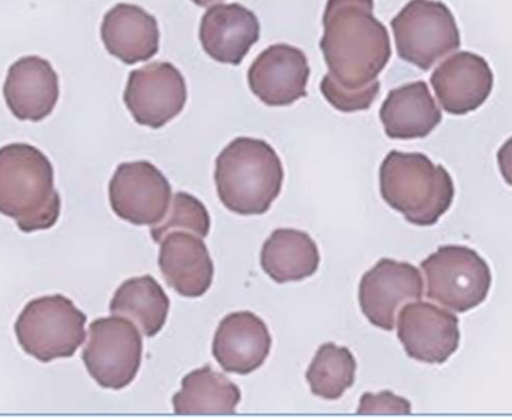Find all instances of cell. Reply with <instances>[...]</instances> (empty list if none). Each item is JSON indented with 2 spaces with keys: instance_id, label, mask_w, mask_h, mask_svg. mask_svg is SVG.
<instances>
[{
  "instance_id": "cell-1",
  "label": "cell",
  "mask_w": 512,
  "mask_h": 420,
  "mask_svg": "<svg viewBox=\"0 0 512 420\" xmlns=\"http://www.w3.org/2000/svg\"><path fill=\"white\" fill-rule=\"evenodd\" d=\"M320 48L329 75L347 89L377 81L391 59L388 29L373 16V0H328Z\"/></svg>"
},
{
  "instance_id": "cell-2",
  "label": "cell",
  "mask_w": 512,
  "mask_h": 420,
  "mask_svg": "<svg viewBox=\"0 0 512 420\" xmlns=\"http://www.w3.org/2000/svg\"><path fill=\"white\" fill-rule=\"evenodd\" d=\"M61 207L54 168L42 150L24 143L0 147V214L29 234L53 228Z\"/></svg>"
},
{
  "instance_id": "cell-3",
  "label": "cell",
  "mask_w": 512,
  "mask_h": 420,
  "mask_svg": "<svg viewBox=\"0 0 512 420\" xmlns=\"http://www.w3.org/2000/svg\"><path fill=\"white\" fill-rule=\"evenodd\" d=\"M214 179L226 209L263 215L282 192V160L263 139L236 138L217 157Z\"/></svg>"
},
{
  "instance_id": "cell-4",
  "label": "cell",
  "mask_w": 512,
  "mask_h": 420,
  "mask_svg": "<svg viewBox=\"0 0 512 420\" xmlns=\"http://www.w3.org/2000/svg\"><path fill=\"white\" fill-rule=\"evenodd\" d=\"M380 192L411 225L433 226L448 212L456 190L451 174L427 155L392 150L381 163Z\"/></svg>"
},
{
  "instance_id": "cell-5",
  "label": "cell",
  "mask_w": 512,
  "mask_h": 420,
  "mask_svg": "<svg viewBox=\"0 0 512 420\" xmlns=\"http://www.w3.org/2000/svg\"><path fill=\"white\" fill-rule=\"evenodd\" d=\"M87 316L72 299L56 294L31 300L15 323L24 353L43 364L73 357L86 342Z\"/></svg>"
},
{
  "instance_id": "cell-6",
  "label": "cell",
  "mask_w": 512,
  "mask_h": 420,
  "mask_svg": "<svg viewBox=\"0 0 512 420\" xmlns=\"http://www.w3.org/2000/svg\"><path fill=\"white\" fill-rule=\"evenodd\" d=\"M400 59L421 70L460 48L456 18L438 0H410L391 21Z\"/></svg>"
},
{
  "instance_id": "cell-7",
  "label": "cell",
  "mask_w": 512,
  "mask_h": 420,
  "mask_svg": "<svg viewBox=\"0 0 512 420\" xmlns=\"http://www.w3.org/2000/svg\"><path fill=\"white\" fill-rule=\"evenodd\" d=\"M421 267L426 275V296L452 312L465 313L479 307L492 285L486 261L462 245L438 248L422 261Z\"/></svg>"
},
{
  "instance_id": "cell-8",
  "label": "cell",
  "mask_w": 512,
  "mask_h": 420,
  "mask_svg": "<svg viewBox=\"0 0 512 420\" xmlns=\"http://www.w3.org/2000/svg\"><path fill=\"white\" fill-rule=\"evenodd\" d=\"M141 360L143 337L135 323L117 315L95 319L83 362L98 386L111 390L130 386L140 372Z\"/></svg>"
},
{
  "instance_id": "cell-9",
  "label": "cell",
  "mask_w": 512,
  "mask_h": 420,
  "mask_svg": "<svg viewBox=\"0 0 512 420\" xmlns=\"http://www.w3.org/2000/svg\"><path fill=\"white\" fill-rule=\"evenodd\" d=\"M110 204L125 222L159 225L170 210V182L151 162L122 163L110 180Z\"/></svg>"
},
{
  "instance_id": "cell-10",
  "label": "cell",
  "mask_w": 512,
  "mask_h": 420,
  "mask_svg": "<svg viewBox=\"0 0 512 420\" xmlns=\"http://www.w3.org/2000/svg\"><path fill=\"white\" fill-rule=\"evenodd\" d=\"M124 102L136 124L157 130L182 113L187 84L173 64H147L128 76Z\"/></svg>"
},
{
  "instance_id": "cell-11",
  "label": "cell",
  "mask_w": 512,
  "mask_h": 420,
  "mask_svg": "<svg viewBox=\"0 0 512 420\" xmlns=\"http://www.w3.org/2000/svg\"><path fill=\"white\" fill-rule=\"evenodd\" d=\"M424 296V280L418 267L394 259H380L362 277L359 305L370 324L383 330L396 329L400 310Z\"/></svg>"
},
{
  "instance_id": "cell-12",
  "label": "cell",
  "mask_w": 512,
  "mask_h": 420,
  "mask_svg": "<svg viewBox=\"0 0 512 420\" xmlns=\"http://www.w3.org/2000/svg\"><path fill=\"white\" fill-rule=\"evenodd\" d=\"M397 335L411 359L445 364L459 348V319L445 308L418 300L400 310Z\"/></svg>"
},
{
  "instance_id": "cell-13",
  "label": "cell",
  "mask_w": 512,
  "mask_h": 420,
  "mask_svg": "<svg viewBox=\"0 0 512 420\" xmlns=\"http://www.w3.org/2000/svg\"><path fill=\"white\" fill-rule=\"evenodd\" d=\"M247 76L250 90L264 105L290 106L307 95L309 60L301 49L279 43L253 60Z\"/></svg>"
},
{
  "instance_id": "cell-14",
  "label": "cell",
  "mask_w": 512,
  "mask_h": 420,
  "mask_svg": "<svg viewBox=\"0 0 512 420\" xmlns=\"http://www.w3.org/2000/svg\"><path fill=\"white\" fill-rule=\"evenodd\" d=\"M430 81L441 108L452 116L481 108L494 89V73L487 60L467 51L443 60Z\"/></svg>"
},
{
  "instance_id": "cell-15",
  "label": "cell",
  "mask_w": 512,
  "mask_h": 420,
  "mask_svg": "<svg viewBox=\"0 0 512 420\" xmlns=\"http://www.w3.org/2000/svg\"><path fill=\"white\" fill-rule=\"evenodd\" d=\"M59 95V76L48 60L26 56L8 68L4 98L16 119L29 122L46 119L56 108Z\"/></svg>"
},
{
  "instance_id": "cell-16",
  "label": "cell",
  "mask_w": 512,
  "mask_h": 420,
  "mask_svg": "<svg viewBox=\"0 0 512 420\" xmlns=\"http://www.w3.org/2000/svg\"><path fill=\"white\" fill-rule=\"evenodd\" d=\"M271 346V334L263 319L252 312H238L222 319L212 353L225 372L250 375L266 362Z\"/></svg>"
},
{
  "instance_id": "cell-17",
  "label": "cell",
  "mask_w": 512,
  "mask_h": 420,
  "mask_svg": "<svg viewBox=\"0 0 512 420\" xmlns=\"http://www.w3.org/2000/svg\"><path fill=\"white\" fill-rule=\"evenodd\" d=\"M260 21L241 4H215L201 18L204 53L219 64L239 65L260 40Z\"/></svg>"
},
{
  "instance_id": "cell-18",
  "label": "cell",
  "mask_w": 512,
  "mask_h": 420,
  "mask_svg": "<svg viewBox=\"0 0 512 420\" xmlns=\"http://www.w3.org/2000/svg\"><path fill=\"white\" fill-rule=\"evenodd\" d=\"M160 245L159 266L166 283L184 297L208 293L214 280V263L201 237L176 231Z\"/></svg>"
},
{
  "instance_id": "cell-19",
  "label": "cell",
  "mask_w": 512,
  "mask_h": 420,
  "mask_svg": "<svg viewBox=\"0 0 512 420\" xmlns=\"http://www.w3.org/2000/svg\"><path fill=\"white\" fill-rule=\"evenodd\" d=\"M100 35L106 51L127 65L146 62L159 53L157 19L138 5L117 4L111 8L103 18Z\"/></svg>"
},
{
  "instance_id": "cell-20",
  "label": "cell",
  "mask_w": 512,
  "mask_h": 420,
  "mask_svg": "<svg viewBox=\"0 0 512 420\" xmlns=\"http://www.w3.org/2000/svg\"><path fill=\"white\" fill-rule=\"evenodd\" d=\"M384 132L392 139L427 138L440 125L441 111L424 81L391 90L380 109Z\"/></svg>"
},
{
  "instance_id": "cell-21",
  "label": "cell",
  "mask_w": 512,
  "mask_h": 420,
  "mask_svg": "<svg viewBox=\"0 0 512 420\" xmlns=\"http://www.w3.org/2000/svg\"><path fill=\"white\" fill-rule=\"evenodd\" d=\"M320 266L315 240L298 229H275L261 250V267L275 283L301 282Z\"/></svg>"
},
{
  "instance_id": "cell-22",
  "label": "cell",
  "mask_w": 512,
  "mask_h": 420,
  "mask_svg": "<svg viewBox=\"0 0 512 420\" xmlns=\"http://www.w3.org/2000/svg\"><path fill=\"white\" fill-rule=\"evenodd\" d=\"M241 402V390L225 375L211 367L189 373L173 397L174 413L179 416H230Z\"/></svg>"
},
{
  "instance_id": "cell-23",
  "label": "cell",
  "mask_w": 512,
  "mask_h": 420,
  "mask_svg": "<svg viewBox=\"0 0 512 420\" xmlns=\"http://www.w3.org/2000/svg\"><path fill=\"white\" fill-rule=\"evenodd\" d=\"M110 312L130 319L144 337L151 338L165 326L170 299L151 275L130 278L114 293Z\"/></svg>"
},
{
  "instance_id": "cell-24",
  "label": "cell",
  "mask_w": 512,
  "mask_h": 420,
  "mask_svg": "<svg viewBox=\"0 0 512 420\" xmlns=\"http://www.w3.org/2000/svg\"><path fill=\"white\" fill-rule=\"evenodd\" d=\"M313 395L337 400L354 384L356 360L350 349L324 343L313 357L307 375Z\"/></svg>"
},
{
  "instance_id": "cell-25",
  "label": "cell",
  "mask_w": 512,
  "mask_h": 420,
  "mask_svg": "<svg viewBox=\"0 0 512 420\" xmlns=\"http://www.w3.org/2000/svg\"><path fill=\"white\" fill-rule=\"evenodd\" d=\"M211 229V217L200 199L189 193L179 192L171 201L170 210L159 225L152 226L151 236L154 242L162 244L168 234L185 231L195 236H208Z\"/></svg>"
},
{
  "instance_id": "cell-26",
  "label": "cell",
  "mask_w": 512,
  "mask_h": 420,
  "mask_svg": "<svg viewBox=\"0 0 512 420\" xmlns=\"http://www.w3.org/2000/svg\"><path fill=\"white\" fill-rule=\"evenodd\" d=\"M380 87V81L377 79L362 89H347L337 84L328 73L321 81V94L328 100L329 105L342 113H356L373 105L380 94Z\"/></svg>"
},
{
  "instance_id": "cell-27",
  "label": "cell",
  "mask_w": 512,
  "mask_h": 420,
  "mask_svg": "<svg viewBox=\"0 0 512 420\" xmlns=\"http://www.w3.org/2000/svg\"><path fill=\"white\" fill-rule=\"evenodd\" d=\"M411 413V405L405 398L397 397L392 392L380 394H364L361 398L358 414L361 416H384V414H397L407 416Z\"/></svg>"
},
{
  "instance_id": "cell-28",
  "label": "cell",
  "mask_w": 512,
  "mask_h": 420,
  "mask_svg": "<svg viewBox=\"0 0 512 420\" xmlns=\"http://www.w3.org/2000/svg\"><path fill=\"white\" fill-rule=\"evenodd\" d=\"M498 166H500L501 176L506 184L512 187V138H509L501 149L498 150Z\"/></svg>"
},
{
  "instance_id": "cell-29",
  "label": "cell",
  "mask_w": 512,
  "mask_h": 420,
  "mask_svg": "<svg viewBox=\"0 0 512 420\" xmlns=\"http://www.w3.org/2000/svg\"><path fill=\"white\" fill-rule=\"evenodd\" d=\"M198 7H209V5L220 4L222 0H192Z\"/></svg>"
}]
</instances>
